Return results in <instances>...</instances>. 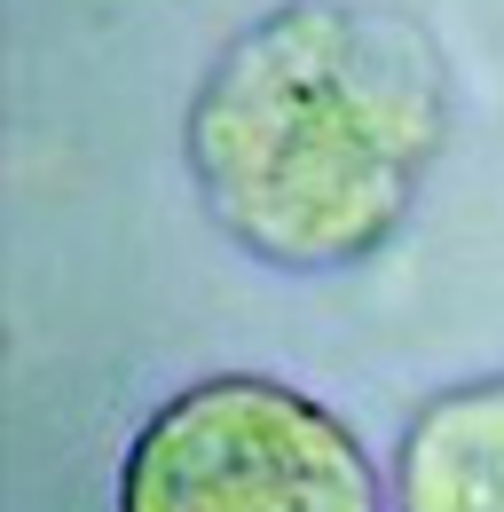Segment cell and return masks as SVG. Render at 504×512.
<instances>
[{"label": "cell", "instance_id": "6da1fadb", "mask_svg": "<svg viewBox=\"0 0 504 512\" xmlns=\"http://www.w3.org/2000/svg\"><path fill=\"white\" fill-rule=\"evenodd\" d=\"M457 127V79L410 8L276 0L221 40L182 111L205 221L284 276L378 260Z\"/></svg>", "mask_w": 504, "mask_h": 512}, {"label": "cell", "instance_id": "7a4b0ae2", "mask_svg": "<svg viewBox=\"0 0 504 512\" xmlns=\"http://www.w3.org/2000/svg\"><path fill=\"white\" fill-rule=\"evenodd\" d=\"M111 512H394V497L323 394L268 371H213L134 426Z\"/></svg>", "mask_w": 504, "mask_h": 512}, {"label": "cell", "instance_id": "3957f363", "mask_svg": "<svg viewBox=\"0 0 504 512\" xmlns=\"http://www.w3.org/2000/svg\"><path fill=\"white\" fill-rule=\"evenodd\" d=\"M394 512H504V371L426 394L386 457Z\"/></svg>", "mask_w": 504, "mask_h": 512}]
</instances>
